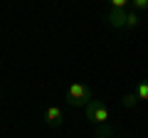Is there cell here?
Here are the masks:
<instances>
[{"label":"cell","mask_w":148,"mask_h":138,"mask_svg":"<svg viewBox=\"0 0 148 138\" xmlns=\"http://www.w3.org/2000/svg\"><path fill=\"white\" fill-rule=\"evenodd\" d=\"M64 101L69 106H77V109H84L86 104L91 101V89L84 84V81H72L64 91Z\"/></svg>","instance_id":"cell-1"},{"label":"cell","mask_w":148,"mask_h":138,"mask_svg":"<svg viewBox=\"0 0 148 138\" xmlns=\"http://www.w3.org/2000/svg\"><path fill=\"white\" fill-rule=\"evenodd\" d=\"M84 113H86V118H89V121L96 123V126L109 123V109H106L101 101H96V99H91L89 104L84 106Z\"/></svg>","instance_id":"cell-2"},{"label":"cell","mask_w":148,"mask_h":138,"mask_svg":"<svg viewBox=\"0 0 148 138\" xmlns=\"http://www.w3.org/2000/svg\"><path fill=\"white\" fill-rule=\"evenodd\" d=\"M45 121H47L49 126H62L64 123V111L59 106H49L47 113H45Z\"/></svg>","instance_id":"cell-3"},{"label":"cell","mask_w":148,"mask_h":138,"mask_svg":"<svg viewBox=\"0 0 148 138\" xmlns=\"http://www.w3.org/2000/svg\"><path fill=\"white\" fill-rule=\"evenodd\" d=\"M126 10H109V25L116 27V30H121V27H126Z\"/></svg>","instance_id":"cell-4"},{"label":"cell","mask_w":148,"mask_h":138,"mask_svg":"<svg viewBox=\"0 0 148 138\" xmlns=\"http://www.w3.org/2000/svg\"><path fill=\"white\" fill-rule=\"evenodd\" d=\"M138 25H141V17H138L136 10H131V12L126 15V30H136Z\"/></svg>","instance_id":"cell-5"},{"label":"cell","mask_w":148,"mask_h":138,"mask_svg":"<svg viewBox=\"0 0 148 138\" xmlns=\"http://www.w3.org/2000/svg\"><path fill=\"white\" fill-rule=\"evenodd\" d=\"M136 96H138V101H148V81L136 86Z\"/></svg>","instance_id":"cell-6"},{"label":"cell","mask_w":148,"mask_h":138,"mask_svg":"<svg viewBox=\"0 0 148 138\" xmlns=\"http://www.w3.org/2000/svg\"><path fill=\"white\" fill-rule=\"evenodd\" d=\"M138 104V96H136V91H133V94H126L123 96V109H133Z\"/></svg>","instance_id":"cell-7"},{"label":"cell","mask_w":148,"mask_h":138,"mask_svg":"<svg viewBox=\"0 0 148 138\" xmlns=\"http://www.w3.org/2000/svg\"><path fill=\"white\" fill-rule=\"evenodd\" d=\"M96 138H114V133H111L109 123H104V126H99V128H96Z\"/></svg>","instance_id":"cell-8"},{"label":"cell","mask_w":148,"mask_h":138,"mask_svg":"<svg viewBox=\"0 0 148 138\" xmlns=\"http://www.w3.org/2000/svg\"><path fill=\"white\" fill-rule=\"evenodd\" d=\"M128 5H131L136 12H141V10H148V0H131Z\"/></svg>","instance_id":"cell-9"},{"label":"cell","mask_w":148,"mask_h":138,"mask_svg":"<svg viewBox=\"0 0 148 138\" xmlns=\"http://www.w3.org/2000/svg\"><path fill=\"white\" fill-rule=\"evenodd\" d=\"M131 3V0H109L111 10H126V5Z\"/></svg>","instance_id":"cell-10"}]
</instances>
